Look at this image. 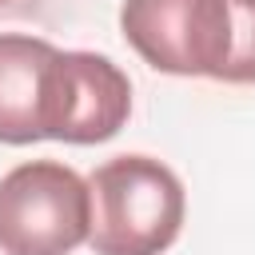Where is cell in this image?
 <instances>
[{
  "mask_svg": "<svg viewBox=\"0 0 255 255\" xmlns=\"http://www.w3.org/2000/svg\"><path fill=\"white\" fill-rule=\"evenodd\" d=\"M92 251L96 255H163L183 227V183L151 155H116L88 175Z\"/></svg>",
  "mask_w": 255,
  "mask_h": 255,
  "instance_id": "7a4b0ae2",
  "label": "cell"
},
{
  "mask_svg": "<svg viewBox=\"0 0 255 255\" xmlns=\"http://www.w3.org/2000/svg\"><path fill=\"white\" fill-rule=\"evenodd\" d=\"M92 235V187L56 159L0 179V255H72Z\"/></svg>",
  "mask_w": 255,
  "mask_h": 255,
  "instance_id": "3957f363",
  "label": "cell"
},
{
  "mask_svg": "<svg viewBox=\"0 0 255 255\" xmlns=\"http://www.w3.org/2000/svg\"><path fill=\"white\" fill-rule=\"evenodd\" d=\"M56 44L0 32V143L44 139V88Z\"/></svg>",
  "mask_w": 255,
  "mask_h": 255,
  "instance_id": "5b68a950",
  "label": "cell"
},
{
  "mask_svg": "<svg viewBox=\"0 0 255 255\" xmlns=\"http://www.w3.org/2000/svg\"><path fill=\"white\" fill-rule=\"evenodd\" d=\"M131 116V80L100 52H60L48 64L44 139L104 143Z\"/></svg>",
  "mask_w": 255,
  "mask_h": 255,
  "instance_id": "277c9868",
  "label": "cell"
},
{
  "mask_svg": "<svg viewBox=\"0 0 255 255\" xmlns=\"http://www.w3.org/2000/svg\"><path fill=\"white\" fill-rule=\"evenodd\" d=\"M8 4H16V0H0V8H8Z\"/></svg>",
  "mask_w": 255,
  "mask_h": 255,
  "instance_id": "8992f818",
  "label": "cell"
},
{
  "mask_svg": "<svg viewBox=\"0 0 255 255\" xmlns=\"http://www.w3.org/2000/svg\"><path fill=\"white\" fill-rule=\"evenodd\" d=\"M120 32L155 72L255 84V0H124Z\"/></svg>",
  "mask_w": 255,
  "mask_h": 255,
  "instance_id": "6da1fadb",
  "label": "cell"
}]
</instances>
